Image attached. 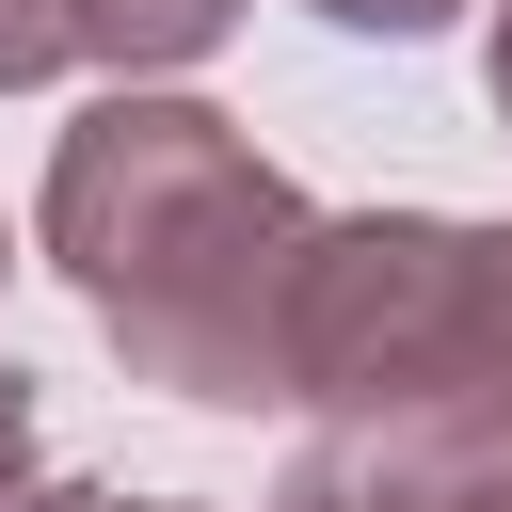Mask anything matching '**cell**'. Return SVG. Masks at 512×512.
<instances>
[{
    "label": "cell",
    "mask_w": 512,
    "mask_h": 512,
    "mask_svg": "<svg viewBox=\"0 0 512 512\" xmlns=\"http://www.w3.org/2000/svg\"><path fill=\"white\" fill-rule=\"evenodd\" d=\"M304 192L240 144V112L176 96V80H112L64 144H48V272L96 304V336L128 352V384L192 400V416H272L288 400V272H304Z\"/></svg>",
    "instance_id": "6da1fadb"
},
{
    "label": "cell",
    "mask_w": 512,
    "mask_h": 512,
    "mask_svg": "<svg viewBox=\"0 0 512 512\" xmlns=\"http://www.w3.org/2000/svg\"><path fill=\"white\" fill-rule=\"evenodd\" d=\"M288 400L320 432H368V448H416V464L512 448V224H448V208L304 224Z\"/></svg>",
    "instance_id": "7a4b0ae2"
},
{
    "label": "cell",
    "mask_w": 512,
    "mask_h": 512,
    "mask_svg": "<svg viewBox=\"0 0 512 512\" xmlns=\"http://www.w3.org/2000/svg\"><path fill=\"white\" fill-rule=\"evenodd\" d=\"M240 16H256V0H64V48L112 64V80H176V64H208Z\"/></svg>",
    "instance_id": "3957f363"
},
{
    "label": "cell",
    "mask_w": 512,
    "mask_h": 512,
    "mask_svg": "<svg viewBox=\"0 0 512 512\" xmlns=\"http://www.w3.org/2000/svg\"><path fill=\"white\" fill-rule=\"evenodd\" d=\"M256 512H432V464L416 448H368V432H320V448H288V480Z\"/></svg>",
    "instance_id": "277c9868"
},
{
    "label": "cell",
    "mask_w": 512,
    "mask_h": 512,
    "mask_svg": "<svg viewBox=\"0 0 512 512\" xmlns=\"http://www.w3.org/2000/svg\"><path fill=\"white\" fill-rule=\"evenodd\" d=\"M48 64H80L64 48V0H0V96H32Z\"/></svg>",
    "instance_id": "5b68a950"
},
{
    "label": "cell",
    "mask_w": 512,
    "mask_h": 512,
    "mask_svg": "<svg viewBox=\"0 0 512 512\" xmlns=\"http://www.w3.org/2000/svg\"><path fill=\"white\" fill-rule=\"evenodd\" d=\"M304 16H336V32H384V48H416V32H448L464 0H304Z\"/></svg>",
    "instance_id": "8992f818"
},
{
    "label": "cell",
    "mask_w": 512,
    "mask_h": 512,
    "mask_svg": "<svg viewBox=\"0 0 512 512\" xmlns=\"http://www.w3.org/2000/svg\"><path fill=\"white\" fill-rule=\"evenodd\" d=\"M0 512H32V368L0 352Z\"/></svg>",
    "instance_id": "52a82bcc"
},
{
    "label": "cell",
    "mask_w": 512,
    "mask_h": 512,
    "mask_svg": "<svg viewBox=\"0 0 512 512\" xmlns=\"http://www.w3.org/2000/svg\"><path fill=\"white\" fill-rule=\"evenodd\" d=\"M432 512H512V448H480V464H432Z\"/></svg>",
    "instance_id": "ba28073f"
},
{
    "label": "cell",
    "mask_w": 512,
    "mask_h": 512,
    "mask_svg": "<svg viewBox=\"0 0 512 512\" xmlns=\"http://www.w3.org/2000/svg\"><path fill=\"white\" fill-rule=\"evenodd\" d=\"M32 512H208V496H128V480H32Z\"/></svg>",
    "instance_id": "9c48e42d"
},
{
    "label": "cell",
    "mask_w": 512,
    "mask_h": 512,
    "mask_svg": "<svg viewBox=\"0 0 512 512\" xmlns=\"http://www.w3.org/2000/svg\"><path fill=\"white\" fill-rule=\"evenodd\" d=\"M480 80H496V128H512V0H496V48H480Z\"/></svg>",
    "instance_id": "30bf717a"
},
{
    "label": "cell",
    "mask_w": 512,
    "mask_h": 512,
    "mask_svg": "<svg viewBox=\"0 0 512 512\" xmlns=\"http://www.w3.org/2000/svg\"><path fill=\"white\" fill-rule=\"evenodd\" d=\"M0 272H16V240H0Z\"/></svg>",
    "instance_id": "8fae6325"
}]
</instances>
